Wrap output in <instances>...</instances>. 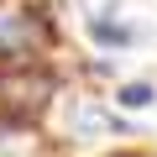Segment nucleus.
I'll list each match as a JSON object with an SVG mask.
<instances>
[{
	"instance_id": "20e7f679",
	"label": "nucleus",
	"mask_w": 157,
	"mask_h": 157,
	"mask_svg": "<svg viewBox=\"0 0 157 157\" xmlns=\"http://www.w3.org/2000/svg\"><path fill=\"white\" fill-rule=\"evenodd\" d=\"M84 37H89L105 58H115V52H126V47L147 42V32H141V26H131L126 16H94V21H84Z\"/></svg>"
},
{
	"instance_id": "f257e3e1",
	"label": "nucleus",
	"mask_w": 157,
	"mask_h": 157,
	"mask_svg": "<svg viewBox=\"0 0 157 157\" xmlns=\"http://www.w3.org/2000/svg\"><path fill=\"white\" fill-rule=\"evenodd\" d=\"M58 89H63V78L42 58H32V63H0V121L16 126V131H32L52 110Z\"/></svg>"
},
{
	"instance_id": "7ed1b4c3",
	"label": "nucleus",
	"mask_w": 157,
	"mask_h": 157,
	"mask_svg": "<svg viewBox=\"0 0 157 157\" xmlns=\"http://www.w3.org/2000/svg\"><path fill=\"white\" fill-rule=\"evenodd\" d=\"M110 131H136L121 110H110L105 100H73V110H68V141L73 147H89V141H100V136H110Z\"/></svg>"
},
{
	"instance_id": "39448f33",
	"label": "nucleus",
	"mask_w": 157,
	"mask_h": 157,
	"mask_svg": "<svg viewBox=\"0 0 157 157\" xmlns=\"http://www.w3.org/2000/svg\"><path fill=\"white\" fill-rule=\"evenodd\" d=\"M110 100H115L110 110H147V105H157V84L152 78H121Z\"/></svg>"
},
{
	"instance_id": "423d86ee",
	"label": "nucleus",
	"mask_w": 157,
	"mask_h": 157,
	"mask_svg": "<svg viewBox=\"0 0 157 157\" xmlns=\"http://www.w3.org/2000/svg\"><path fill=\"white\" fill-rule=\"evenodd\" d=\"M78 6H84V21H94V16H115L121 0H78Z\"/></svg>"
},
{
	"instance_id": "0eeeda50",
	"label": "nucleus",
	"mask_w": 157,
	"mask_h": 157,
	"mask_svg": "<svg viewBox=\"0 0 157 157\" xmlns=\"http://www.w3.org/2000/svg\"><path fill=\"white\" fill-rule=\"evenodd\" d=\"M105 157H157L152 147H115V152H105Z\"/></svg>"
},
{
	"instance_id": "f03ea898",
	"label": "nucleus",
	"mask_w": 157,
	"mask_h": 157,
	"mask_svg": "<svg viewBox=\"0 0 157 157\" xmlns=\"http://www.w3.org/2000/svg\"><path fill=\"white\" fill-rule=\"evenodd\" d=\"M47 47H58L47 6H0V63H32Z\"/></svg>"
}]
</instances>
